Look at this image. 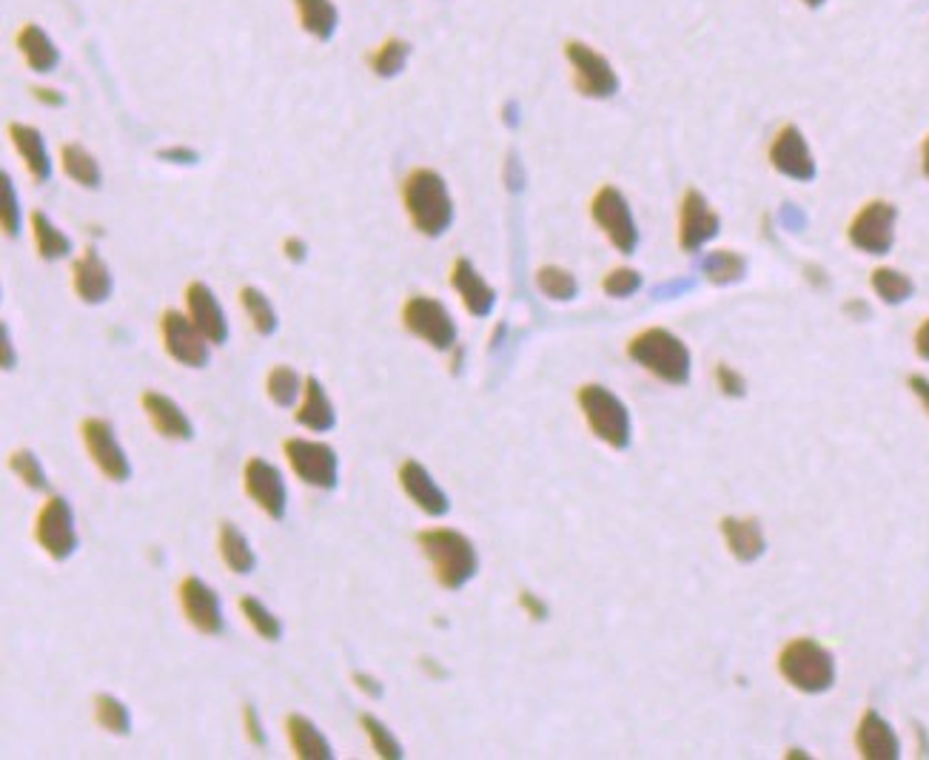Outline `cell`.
<instances>
[{
    "label": "cell",
    "instance_id": "1",
    "mask_svg": "<svg viewBox=\"0 0 929 760\" xmlns=\"http://www.w3.org/2000/svg\"><path fill=\"white\" fill-rule=\"evenodd\" d=\"M402 203L413 228L425 237H440L454 222V203L445 180L431 169H417L402 183Z\"/></svg>",
    "mask_w": 929,
    "mask_h": 760
},
{
    "label": "cell",
    "instance_id": "2",
    "mask_svg": "<svg viewBox=\"0 0 929 760\" xmlns=\"http://www.w3.org/2000/svg\"><path fill=\"white\" fill-rule=\"evenodd\" d=\"M417 542H420L422 553L428 555V562L434 564L436 582L445 589H462L476 576L479 558H476L474 544H471V539L456 533V530H422V533L417 535Z\"/></svg>",
    "mask_w": 929,
    "mask_h": 760
},
{
    "label": "cell",
    "instance_id": "3",
    "mask_svg": "<svg viewBox=\"0 0 929 760\" xmlns=\"http://www.w3.org/2000/svg\"><path fill=\"white\" fill-rule=\"evenodd\" d=\"M627 357L661 382L684 384L690 379L688 345L668 328H647L636 334L627 345Z\"/></svg>",
    "mask_w": 929,
    "mask_h": 760
},
{
    "label": "cell",
    "instance_id": "4",
    "mask_svg": "<svg viewBox=\"0 0 929 760\" xmlns=\"http://www.w3.org/2000/svg\"><path fill=\"white\" fill-rule=\"evenodd\" d=\"M778 672L790 686L801 692H827L835 681V661L830 650L812 638H792L778 655Z\"/></svg>",
    "mask_w": 929,
    "mask_h": 760
},
{
    "label": "cell",
    "instance_id": "5",
    "mask_svg": "<svg viewBox=\"0 0 929 760\" xmlns=\"http://www.w3.org/2000/svg\"><path fill=\"white\" fill-rule=\"evenodd\" d=\"M576 399L593 436L616 450H625L630 445V413L616 393L607 391L605 384H582Z\"/></svg>",
    "mask_w": 929,
    "mask_h": 760
},
{
    "label": "cell",
    "instance_id": "6",
    "mask_svg": "<svg viewBox=\"0 0 929 760\" xmlns=\"http://www.w3.org/2000/svg\"><path fill=\"white\" fill-rule=\"evenodd\" d=\"M591 217L596 219V226L605 231L611 246L619 253H634L639 246V228L630 206H627L625 194L613 185H602L596 197L591 203Z\"/></svg>",
    "mask_w": 929,
    "mask_h": 760
},
{
    "label": "cell",
    "instance_id": "7",
    "mask_svg": "<svg viewBox=\"0 0 929 760\" xmlns=\"http://www.w3.org/2000/svg\"><path fill=\"white\" fill-rule=\"evenodd\" d=\"M565 57L568 63H571L573 86L579 89V95L593 97V100H605V97H613L619 91V77H616L611 63H607V57L599 55L593 46L579 41H568Z\"/></svg>",
    "mask_w": 929,
    "mask_h": 760
},
{
    "label": "cell",
    "instance_id": "8",
    "mask_svg": "<svg viewBox=\"0 0 929 760\" xmlns=\"http://www.w3.org/2000/svg\"><path fill=\"white\" fill-rule=\"evenodd\" d=\"M402 323L436 350H451L456 343V325L451 311L434 296H411L402 308Z\"/></svg>",
    "mask_w": 929,
    "mask_h": 760
},
{
    "label": "cell",
    "instance_id": "9",
    "mask_svg": "<svg viewBox=\"0 0 929 760\" xmlns=\"http://www.w3.org/2000/svg\"><path fill=\"white\" fill-rule=\"evenodd\" d=\"M895 219H898V211H895L893 203H887V199H873V203H867V206L861 208L853 217V222H850V242H853L858 251L884 257V253L893 251Z\"/></svg>",
    "mask_w": 929,
    "mask_h": 760
},
{
    "label": "cell",
    "instance_id": "10",
    "mask_svg": "<svg viewBox=\"0 0 929 760\" xmlns=\"http://www.w3.org/2000/svg\"><path fill=\"white\" fill-rule=\"evenodd\" d=\"M285 459H289L291 470L320 490H334L337 487V453L334 447L323 445V442H309V438H285L283 442Z\"/></svg>",
    "mask_w": 929,
    "mask_h": 760
},
{
    "label": "cell",
    "instance_id": "11",
    "mask_svg": "<svg viewBox=\"0 0 929 760\" xmlns=\"http://www.w3.org/2000/svg\"><path fill=\"white\" fill-rule=\"evenodd\" d=\"M160 330H163L165 354L174 362L186 365V368H206L212 359L208 350V336L194 325L192 316H183L180 311H165L160 319Z\"/></svg>",
    "mask_w": 929,
    "mask_h": 760
},
{
    "label": "cell",
    "instance_id": "12",
    "mask_svg": "<svg viewBox=\"0 0 929 760\" xmlns=\"http://www.w3.org/2000/svg\"><path fill=\"white\" fill-rule=\"evenodd\" d=\"M35 539L55 562H63V558H69V555L75 553L77 530L69 501L61 499V496H52V499L43 504V510L37 513L35 521Z\"/></svg>",
    "mask_w": 929,
    "mask_h": 760
},
{
    "label": "cell",
    "instance_id": "13",
    "mask_svg": "<svg viewBox=\"0 0 929 760\" xmlns=\"http://www.w3.org/2000/svg\"><path fill=\"white\" fill-rule=\"evenodd\" d=\"M83 445L89 450L91 462L100 467L106 479L111 481H126L131 476V465L126 459L123 447H120L118 436L111 431V425H106L104 419H86L80 425Z\"/></svg>",
    "mask_w": 929,
    "mask_h": 760
},
{
    "label": "cell",
    "instance_id": "14",
    "mask_svg": "<svg viewBox=\"0 0 929 760\" xmlns=\"http://www.w3.org/2000/svg\"><path fill=\"white\" fill-rule=\"evenodd\" d=\"M719 214L710 208L702 194L690 188L684 192L682 206H679V248L688 253H695L702 246H707L719 234Z\"/></svg>",
    "mask_w": 929,
    "mask_h": 760
},
{
    "label": "cell",
    "instance_id": "15",
    "mask_svg": "<svg viewBox=\"0 0 929 760\" xmlns=\"http://www.w3.org/2000/svg\"><path fill=\"white\" fill-rule=\"evenodd\" d=\"M770 165L778 174H785L799 183H810L815 177V160L807 145L804 134L796 126H785L770 143Z\"/></svg>",
    "mask_w": 929,
    "mask_h": 760
},
{
    "label": "cell",
    "instance_id": "16",
    "mask_svg": "<svg viewBox=\"0 0 929 760\" xmlns=\"http://www.w3.org/2000/svg\"><path fill=\"white\" fill-rule=\"evenodd\" d=\"M242 481H246V493L255 499V504L260 507L262 513L271 515V519H277V521L283 519L285 481L274 465H269V462L260 459V456L248 459L246 470H242Z\"/></svg>",
    "mask_w": 929,
    "mask_h": 760
},
{
    "label": "cell",
    "instance_id": "17",
    "mask_svg": "<svg viewBox=\"0 0 929 760\" xmlns=\"http://www.w3.org/2000/svg\"><path fill=\"white\" fill-rule=\"evenodd\" d=\"M180 604H183V612H186L194 630L206 632V636L223 632L220 596L206 582H201L197 576H188L186 582L180 584Z\"/></svg>",
    "mask_w": 929,
    "mask_h": 760
},
{
    "label": "cell",
    "instance_id": "18",
    "mask_svg": "<svg viewBox=\"0 0 929 760\" xmlns=\"http://www.w3.org/2000/svg\"><path fill=\"white\" fill-rule=\"evenodd\" d=\"M400 487L406 490L408 499L420 507L428 515H445L451 510L445 490L434 481V476L425 470L417 459H406L400 465Z\"/></svg>",
    "mask_w": 929,
    "mask_h": 760
},
{
    "label": "cell",
    "instance_id": "19",
    "mask_svg": "<svg viewBox=\"0 0 929 760\" xmlns=\"http://www.w3.org/2000/svg\"><path fill=\"white\" fill-rule=\"evenodd\" d=\"M143 411H145V416H149V422H152L154 431H158L163 438H172V442H188V438L194 436L192 419L183 413V408H180L174 399L165 397V393L145 391Z\"/></svg>",
    "mask_w": 929,
    "mask_h": 760
},
{
    "label": "cell",
    "instance_id": "20",
    "mask_svg": "<svg viewBox=\"0 0 929 760\" xmlns=\"http://www.w3.org/2000/svg\"><path fill=\"white\" fill-rule=\"evenodd\" d=\"M186 302H188V314H192L194 325L208 336V343L212 345L226 343V336H228L226 314H223L220 302H217V296L212 294V289H208L206 282H192L186 291Z\"/></svg>",
    "mask_w": 929,
    "mask_h": 760
},
{
    "label": "cell",
    "instance_id": "21",
    "mask_svg": "<svg viewBox=\"0 0 929 760\" xmlns=\"http://www.w3.org/2000/svg\"><path fill=\"white\" fill-rule=\"evenodd\" d=\"M451 285H454L456 294L462 296L468 314L474 316H488L496 305V291L490 289L488 282L483 280V274L476 271L474 262L460 257L451 268Z\"/></svg>",
    "mask_w": 929,
    "mask_h": 760
},
{
    "label": "cell",
    "instance_id": "22",
    "mask_svg": "<svg viewBox=\"0 0 929 760\" xmlns=\"http://www.w3.org/2000/svg\"><path fill=\"white\" fill-rule=\"evenodd\" d=\"M72 280H75V291L83 302L89 305H100L109 300L111 294V274L109 265L100 260V253L95 248H86L83 257H77L72 265Z\"/></svg>",
    "mask_w": 929,
    "mask_h": 760
},
{
    "label": "cell",
    "instance_id": "23",
    "mask_svg": "<svg viewBox=\"0 0 929 760\" xmlns=\"http://www.w3.org/2000/svg\"><path fill=\"white\" fill-rule=\"evenodd\" d=\"M855 743H858L861 758L867 760H895L901 754V747H898V735L893 732V726L875 713V709H867L861 715L858 732H855Z\"/></svg>",
    "mask_w": 929,
    "mask_h": 760
},
{
    "label": "cell",
    "instance_id": "24",
    "mask_svg": "<svg viewBox=\"0 0 929 760\" xmlns=\"http://www.w3.org/2000/svg\"><path fill=\"white\" fill-rule=\"evenodd\" d=\"M9 138H12V145L18 149L23 163H26L29 174H32L37 183H46V180L52 177V160H48L46 154L41 131L23 123H9Z\"/></svg>",
    "mask_w": 929,
    "mask_h": 760
},
{
    "label": "cell",
    "instance_id": "25",
    "mask_svg": "<svg viewBox=\"0 0 929 760\" xmlns=\"http://www.w3.org/2000/svg\"><path fill=\"white\" fill-rule=\"evenodd\" d=\"M722 533L738 562H756L765 553V533L756 519H722Z\"/></svg>",
    "mask_w": 929,
    "mask_h": 760
},
{
    "label": "cell",
    "instance_id": "26",
    "mask_svg": "<svg viewBox=\"0 0 929 760\" xmlns=\"http://www.w3.org/2000/svg\"><path fill=\"white\" fill-rule=\"evenodd\" d=\"M296 422L314 433H325L337 425V413H334V404H331L328 393L320 384V379L309 377L305 379V399L296 411Z\"/></svg>",
    "mask_w": 929,
    "mask_h": 760
},
{
    "label": "cell",
    "instance_id": "27",
    "mask_svg": "<svg viewBox=\"0 0 929 760\" xmlns=\"http://www.w3.org/2000/svg\"><path fill=\"white\" fill-rule=\"evenodd\" d=\"M285 732H289L291 749H294V754L300 760L334 758L328 738H325L309 718H303V715H289V718H285Z\"/></svg>",
    "mask_w": 929,
    "mask_h": 760
},
{
    "label": "cell",
    "instance_id": "28",
    "mask_svg": "<svg viewBox=\"0 0 929 760\" xmlns=\"http://www.w3.org/2000/svg\"><path fill=\"white\" fill-rule=\"evenodd\" d=\"M18 48H21V55L26 57L29 69L35 72H52L57 66V61H61L52 37H48L41 26H35V23H26V26L18 32Z\"/></svg>",
    "mask_w": 929,
    "mask_h": 760
},
{
    "label": "cell",
    "instance_id": "29",
    "mask_svg": "<svg viewBox=\"0 0 929 760\" xmlns=\"http://www.w3.org/2000/svg\"><path fill=\"white\" fill-rule=\"evenodd\" d=\"M220 555H223V562L228 564V569L237 573V576L255 573V567H257L255 550H251L246 535H242L240 530H237V524H231V521H223L220 524Z\"/></svg>",
    "mask_w": 929,
    "mask_h": 760
},
{
    "label": "cell",
    "instance_id": "30",
    "mask_svg": "<svg viewBox=\"0 0 929 760\" xmlns=\"http://www.w3.org/2000/svg\"><path fill=\"white\" fill-rule=\"evenodd\" d=\"M296 12H300V23L309 35L317 41H328L337 32L339 14L331 0H294Z\"/></svg>",
    "mask_w": 929,
    "mask_h": 760
},
{
    "label": "cell",
    "instance_id": "31",
    "mask_svg": "<svg viewBox=\"0 0 929 760\" xmlns=\"http://www.w3.org/2000/svg\"><path fill=\"white\" fill-rule=\"evenodd\" d=\"M32 234H35V246L41 260H63L69 257L72 240L63 231H57L55 222L43 211H32Z\"/></svg>",
    "mask_w": 929,
    "mask_h": 760
},
{
    "label": "cell",
    "instance_id": "32",
    "mask_svg": "<svg viewBox=\"0 0 929 760\" xmlns=\"http://www.w3.org/2000/svg\"><path fill=\"white\" fill-rule=\"evenodd\" d=\"M61 160H63V172L69 174L75 183L86 185V188H97V185H100V165H97V160L91 158L89 151L83 149V145H77V143L63 145Z\"/></svg>",
    "mask_w": 929,
    "mask_h": 760
},
{
    "label": "cell",
    "instance_id": "33",
    "mask_svg": "<svg viewBox=\"0 0 929 760\" xmlns=\"http://www.w3.org/2000/svg\"><path fill=\"white\" fill-rule=\"evenodd\" d=\"M873 291L878 296H882V302H887V305H901V302H907L909 296H912V291H916V285H912V280H909L907 274H901L898 268H875L873 271Z\"/></svg>",
    "mask_w": 929,
    "mask_h": 760
},
{
    "label": "cell",
    "instance_id": "34",
    "mask_svg": "<svg viewBox=\"0 0 929 760\" xmlns=\"http://www.w3.org/2000/svg\"><path fill=\"white\" fill-rule=\"evenodd\" d=\"M237 604H240V612L246 616V621L255 627L257 636L266 638V641H280V638H283V623H280V618H277L266 604L257 601L255 596H242Z\"/></svg>",
    "mask_w": 929,
    "mask_h": 760
},
{
    "label": "cell",
    "instance_id": "35",
    "mask_svg": "<svg viewBox=\"0 0 929 760\" xmlns=\"http://www.w3.org/2000/svg\"><path fill=\"white\" fill-rule=\"evenodd\" d=\"M240 305L248 314V319L255 323L257 334H262V336L274 334L277 314H274V308H271L269 296L262 294V291L251 289V285H246V289H240Z\"/></svg>",
    "mask_w": 929,
    "mask_h": 760
},
{
    "label": "cell",
    "instance_id": "36",
    "mask_svg": "<svg viewBox=\"0 0 929 760\" xmlns=\"http://www.w3.org/2000/svg\"><path fill=\"white\" fill-rule=\"evenodd\" d=\"M95 718L97 724L104 726L106 732L111 735H129L131 732V713L123 701H118L115 695H106L100 692L95 698Z\"/></svg>",
    "mask_w": 929,
    "mask_h": 760
},
{
    "label": "cell",
    "instance_id": "37",
    "mask_svg": "<svg viewBox=\"0 0 929 760\" xmlns=\"http://www.w3.org/2000/svg\"><path fill=\"white\" fill-rule=\"evenodd\" d=\"M537 285L544 296L557 302H568L579 294V282L571 271L559 265H542L537 271Z\"/></svg>",
    "mask_w": 929,
    "mask_h": 760
},
{
    "label": "cell",
    "instance_id": "38",
    "mask_svg": "<svg viewBox=\"0 0 929 760\" xmlns=\"http://www.w3.org/2000/svg\"><path fill=\"white\" fill-rule=\"evenodd\" d=\"M702 268H704V276H707L710 282L727 285V282L742 280L747 262H744L742 253H736V251H713V253H707V260H704Z\"/></svg>",
    "mask_w": 929,
    "mask_h": 760
},
{
    "label": "cell",
    "instance_id": "39",
    "mask_svg": "<svg viewBox=\"0 0 929 760\" xmlns=\"http://www.w3.org/2000/svg\"><path fill=\"white\" fill-rule=\"evenodd\" d=\"M408 52H411V46H408L406 41H400V37H391V41L382 43V46H379L371 55L374 75L377 77L400 75L402 66H406V61H408Z\"/></svg>",
    "mask_w": 929,
    "mask_h": 760
},
{
    "label": "cell",
    "instance_id": "40",
    "mask_svg": "<svg viewBox=\"0 0 929 760\" xmlns=\"http://www.w3.org/2000/svg\"><path fill=\"white\" fill-rule=\"evenodd\" d=\"M359 724H363V729H365V732H368V738H371V747H374V752L379 754V758L400 760L402 754H406V752H402V747H400V740L393 738L391 729H388V726L382 724V720H377V718H374V715L365 713L363 718H359Z\"/></svg>",
    "mask_w": 929,
    "mask_h": 760
},
{
    "label": "cell",
    "instance_id": "41",
    "mask_svg": "<svg viewBox=\"0 0 929 760\" xmlns=\"http://www.w3.org/2000/svg\"><path fill=\"white\" fill-rule=\"evenodd\" d=\"M266 388H269V397L274 399V404H280V408H291L296 393H300V377L294 373V368L277 365V368L269 373Z\"/></svg>",
    "mask_w": 929,
    "mask_h": 760
},
{
    "label": "cell",
    "instance_id": "42",
    "mask_svg": "<svg viewBox=\"0 0 929 760\" xmlns=\"http://www.w3.org/2000/svg\"><path fill=\"white\" fill-rule=\"evenodd\" d=\"M9 467L18 473V479H23V485L32 487V490H48L46 470L41 467V462L35 459L32 450H14L9 456Z\"/></svg>",
    "mask_w": 929,
    "mask_h": 760
},
{
    "label": "cell",
    "instance_id": "43",
    "mask_svg": "<svg viewBox=\"0 0 929 760\" xmlns=\"http://www.w3.org/2000/svg\"><path fill=\"white\" fill-rule=\"evenodd\" d=\"M602 289L613 300H627L641 289V274L636 268H613L611 274L602 280Z\"/></svg>",
    "mask_w": 929,
    "mask_h": 760
},
{
    "label": "cell",
    "instance_id": "44",
    "mask_svg": "<svg viewBox=\"0 0 929 760\" xmlns=\"http://www.w3.org/2000/svg\"><path fill=\"white\" fill-rule=\"evenodd\" d=\"M0 183H3V231H7V237H18V231H21V203H18V192H14V183L7 172H3Z\"/></svg>",
    "mask_w": 929,
    "mask_h": 760
},
{
    "label": "cell",
    "instance_id": "45",
    "mask_svg": "<svg viewBox=\"0 0 929 760\" xmlns=\"http://www.w3.org/2000/svg\"><path fill=\"white\" fill-rule=\"evenodd\" d=\"M716 379H719V388H722V393H727V397H744V391H747V382H744V377L730 368V365H719Z\"/></svg>",
    "mask_w": 929,
    "mask_h": 760
},
{
    "label": "cell",
    "instance_id": "46",
    "mask_svg": "<svg viewBox=\"0 0 929 760\" xmlns=\"http://www.w3.org/2000/svg\"><path fill=\"white\" fill-rule=\"evenodd\" d=\"M242 724H246V735H248V740L255 743V747L262 749L266 743H269V738H266V732H262L260 718H257L255 706H246V709H242Z\"/></svg>",
    "mask_w": 929,
    "mask_h": 760
},
{
    "label": "cell",
    "instance_id": "47",
    "mask_svg": "<svg viewBox=\"0 0 929 760\" xmlns=\"http://www.w3.org/2000/svg\"><path fill=\"white\" fill-rule=\"evenodd\" d=\"M160 160H165V163L192 165V163H197L201 158H197L192 149H163V151H160Z\"/></svg>",
    "mask_w": 929,
    "mask_h": 760
},
{
    "label": "cell",
    "instance_id": "48",
    "mask_svg": "<svg viewBox=\"0 0 929 760\" xmlns=\"http://www.w3.org/2000/svg\"><path fill=\"white\" fill-rule=\"evenodd\" d=\"M519 604H522L525 610H528V616L537 618V621H542V618L548 616V607H544L533 593H522V596H519Z\"/></svg>",
    "mask_w": 929,
    "mask_h": 760
},
{
    "label": "cell",
    "instance_id": "49",
    "mask_svg": "<svg viewBox=\"0 0 929 760\" xmlns=\"http://www.w3.org/2000/svg\"><path fill=\"white\" fill-rule=\"evenodd\" d=\"M354 684H357L365 695H371V698H379V695H382V684H379L377 678H371V675L354 672Z\"/></svg>",
    "mask_w": 929,
    "mask_h": 760
},
{
    "label": "cell",
    "instance_id": "50",
    "mask_svg": "<svg viewBox=\"0 0 929 760\" xmlns=\"http://www.w3.org/2000/svg\"><path fill=\"white\" fill-rule=\"evenodd\" d=\"M0 343H3V370H12L14 362H18V357H14V350H12V336H9L7 323L0 325Z\"/></svg>",
    "mask_w": 929,
    "mask_h": 760
},
{
    "label": "cell",
    "instance_id": "51",
    "mask_svg": "<svg viewBox=\"0 0 929 760\" xmlns=\"http://www.w3.org/2000/svg\"><path fill=\"white\" fill-rule=\"evenodd\" d=\"M909 391L921 399L923 411L929 413V379L927 377H909Z\"/></svg>",
    "mask_w": 929,
    "mask_h": 760
},
{
    "label": "cell",
    "instance_id": "52",
    "mask_svg": "<svg viewBox=\"0 0 929 760\" xmlns=\"http://www.w3.org/2000/svg\"><path fill=\"white\" fill-rule=\"evenodd\" d=\"M916 350H918V357L929 362V319L916 330Z\"/></svg>",
    "mask_w": 929,
    "mask_h": 760
},
{
    "label": "cell",
    "instance_id": "53",
    "mask_svg": "<svg viewBox=\"0 0 929 760\" xmlns=\"http://www.w3.org/2000/svg\"><path fill=\"white\" fill-rule=\"evenodd\" d=\"M285 257L294 262H303L305 260V246L300 240H285Z\"/></svg>",
    "mask_w": 929,
    "mask_h": 760
},
{
    "label": "cell",
    "instance_id": "54",
    "mask_svg": "<svg viewBox=\"0 0 929 760\" xmlns=\"http://www.w3.org/2000/svg\"><path fill=\"white\" fill-rule=\"evenodd\" d=\"M35 91V97L41 100V104H48V106H63V97L55 95L52 89H32Z\"/></svg>",
    "mask_w": 929,
    "mask_h": 760
},
{
    "label": "cell",
    "instance_id": "55",
    "mask_svg": "<svg viewBox=\"0 0 929 760\" xmlns=\"http://www.w3.org/2000/svg\"><path fill=\"white\" fill-rule=\"evenodd\" d=\"M921 165H923V174L929 177V134L927 140H923V149H921Z\"/></svg>",
    "mask_w": 929,
    "mask_h": 760
},
{
    "label": "cell",
    "instance_id": "56",
    "mask_svg": "<svg viewBox=\"0 0 929 760\" xmlns=\"http://www.w3.org/2000/svg\"><path fill=\"white\" fill-rule=\"evenodd\" d=\"M804 7H810V9H819V7H824V0H804Z\"/></svg>",
    "mask_w": 929,
    "mask_h": 760
}]
</instances>
